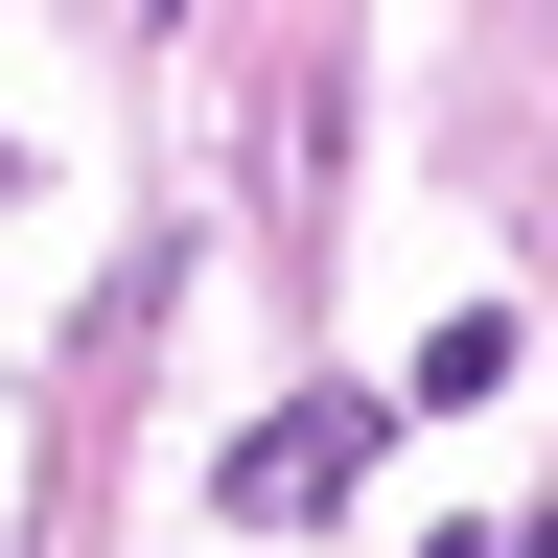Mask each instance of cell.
Wrapping results in <instances>:
<instances>
[{
  "instance_id": "1",
  "label": "cell",
  "mask_w": 558,
  "mask_h": 558,
  "mask_svg": "<svg viewBox=\"0 0 558 558\" xmlns=\"http://www.w3.org/2000/svg\"><path fill=\"white\" fill-rule=\"evenodd\" d=\"M349 488H373V396H279L256 442H233V512H279V535L349 512Z\"/></svg>"
}]
</instances>
